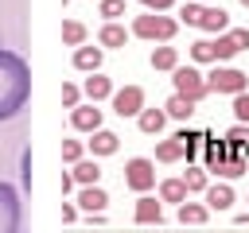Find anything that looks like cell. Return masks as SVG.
I'll list each match as a JSON object with an SVG mask.
<instances>
[{
  "label": "cell",
  "mask_w": 249,
  "mask_h": 233,
  "mask_svg": "<svg viewBox=\"0 0 249 233\" xmlns=\"http://www.w3.org/2000/svg\"><path fill=\"white\" fill-rule=\"evenodd\" d=\"M31 97V70L16 50L0 47V120H12Z\"/></svg>",
  "instance_id": "6da1fadb"
},
{
  "label": "cell",
  "mask_w": 249,
  "mask_h": 233,
  "mask_svg": "<svg viewBox=\"0 0 249 233\" xmlns=\"http://www.w3.org/2000/svg\"><path fill=\"white\" fill-rule=\"evenodd\" d=\"M175 31H179V19H171V16H163V12H144V16L132 19V35H136V39L167 43Z\"/></svg>",
  "instance_id": "7a4b0ae2"
},
{
  "label": "cell",
  "mask_w": 249,
  "mask_h": 233,
  "mask_svg": "<svg viewBox=\"0 0 249 233\" xmlns=\"http://www.w3.org/2000/svg\"><path fill=\"white\" fill-rule=\"evenodd\" d=\"M171 85H175V93L179 97H187V101H202L210 89H206V74H198L195 66H175L171 70Z\"/></svg>",
  "instance_id": "3957f363"
},
{
  "label": "cell",
  "mask_w": 249,
  "mask_h": 233,
  "mask_svg": "<svg viewBox=\"0 0 249 233\" xmlns=\"http://www.w3.org/2000/svg\"><path fill=\"white\" fill-rule=\"evenodd\" d=\"M206 89L210 93H245L249 89V74H241V70H233V66H214L210 74H206Z\"/></svg>",
  "instance_id": "277c9868"
},
{
  "label": "cell",
  "mask_w": 249,
  "mask_h": 233,
  "mask_svg": "<svg viewBox=\"0 0 249 233\" xmlns=\"http://www.w3.org/2000/svg\"><path fill=\"white\" fill-rule=\"evenodd\" d=\"M124 186L136 190V194H148L156 186V159H144V155L128 159L124 163Z\"/></svg>",
  "instance_id": "5b68a950"
},
{
  "label": "cell",
  "mask_w": 249,
  "mask_h": 233,
  "mask_svg": "<svg viewBox=\"0 0 249 233\" xmlns=\"http://www.w3.org/2000/svg\"><path fill=\"white\" fill-rule=\"evenodd\" d=\"M0 233H19V194L12 183H0Z\"/></svg>",
  "instance_id": "8992f818"
},
{
  "label": "cell",
  "mask_w": 249,
  "mask_h": 233,
  "mask_svg": "<svg viewBox=\"0 0 249 233\" xmlns=\"http://www.w3.org/2000/svg\"><path fill=\"white\" fill-rule=\"evenodd\" d=\"M113 113L117 116H140L144 109V89L140 85H124V89H113Z\"/></svg>",
  "instance_id": "52a82bcc"
},
{
  "label": "cell",
  "mask_w": 249,
  "mask_h": 233,
  "mask_svg": "<svg viewBox=\"0 0 249 233\" xmlns=\"http://www.w3.org/2000/svg\"><path fill=\"white\" fill-rule=\"evenodd\" d=\"M245 171H249V163H245V155H241V151H230L226 159L206 163V175H218L222 183H230V179H237V175H245Z\"/></svg>",
  "instance_id": "ba28073f"
},
{
  "label": "cell",
  "mask_w": 249,
  "mask_h": 233,
  "mask_svg": "<svg viewBox=\"0 0 249 233\" xmlns=\"http://www.w3.org/2000/svg\"><path fill=\"white\" fill-rule=\"evenodd\" d=\"M70 128H78V132H97L101 128V109L97 105H78V109H70Z\"/></svg>",
  "instance_id": "9c48e42d"
},
{
  "label": "cell",
  "mask_w": 249,
  "mask_h": 233,
  "mask_svg": "<svg viewBox=\"0 0 249 233\" xmlns=\"http://www.w3.org/2000/svg\"><path fill=\"white\" fill-rule=\"evenodd\" d=\"M101 62H105V50L101 47H74V70H82V74H97L101 70Z\"/></svg>",
  "instance_id": "30bf717a"
},
{
  "label": "cell",
  "mask_w": 249,
  "mask_h": 233,
  "mask_svg": "<svg viewBox=\"0 0 249 233\" xmlns=\"http://www.w3.org/2000/svg\"><path fill=\"white\" fill-rule=\"evenodd\" d=\"M198 27H202V31H214V35H226V31H230V12H226V8H210V4H202Z\"/></svg>",
  "instance_id": "8fae6325"
},
{
  "label": "cell",
  "mask_w": 249,
  "mask_h": 233,
  "mask_svg": "<svg viewBox=\"0 0 249 233\" xmlns=\"http://www.w3.org/2000/svg\"><path fill=\"white\" fill-rule=\"evenodd\" d=\"M82 93H86V101L89 105H97V101H105V97H113V82L97 70V74H89L86 78V85H82Z\"/></svg>",
  "instance_id": "7c38bea8"
},
{
  "label": "cell",
  "mask_w": 249,
  "mask_h": 233,
  "mask_svg": "<svg viewBox=\"0 0 249 233\" xmlns=\"http://www.w3.org/2000/svg\"><path fill=\"white\" fill-rule=\"evenodd\" d=\"M136 221H140V225H160V221H163V206H160L152 194H140V198H136Z\"/></svg>",
  "instance_id": "4fadbf2b"
},
{
  "label": "cell",
  "mask_w": 249,
  "mask_h": 233,
  "mask_svg": "<svg viewBox=\"0 0 249 233\" xmlns=\"http://www.w3.org/2000/svg\"><path fill=\"white\" fill-rule=\"evenodd\" d=\"M117 148H121L117 132H109V128H97V132H89V151H93V159H97V155H113Z\"/></svg>",
  "instance_id": "5bb4252c"
},
{
  "label": "cell",
  "mask_w": 249,
  "mask_h": 233,
  "mask_svg": "<svg viewBox=\"0 0 249 233\" xmlns=\"http://www.w3.org/2000/svg\"><path fill=\"white\" fill-rule=\"evenodd\" d=\"M233 206V186L230 183H210L206 186V210H230Z\"/></svg>",
  "instance_id": "9a60e30c"
},
{
  "label": "cell",
  "mask_w": 249,
  "mask_h": 233,
  "mask_svg": "<svg viewBox=\"0 0 249 233\" xmlns=\"http://www.w3.org/2000/svg\"><path fill=\"white\" fill-rule=\"evenodd\" d=\"M105 202H109V194H105L101 186H82V194H78V206H82L86 214H101Z\"/></svg>",
  "instance_id": "2e32d148"
},
{
  "label": "cell",
  "mask_w": 249,
  "mask_h": 233,
  "mask_svg": "<svg viewBox=\"0 0 249 233\" xmlns=\"http://www.w3.org/2000/svg\"><path fill=\"white\" fill-rule=\"evenodd\" d=\"M128 43V31L121 27V23H101V31H97V47L105 50V47H124Z\"/></svg>",
  "instance_id": "e0dca14e"
},
{
  "label": "cell",
  "mask_w": 249,
  "mask_h": 233,
  "mask_svg": "<svg viewBox=\"0 0 249 233\" xmlns=\"http://www.w3.org/2000/svg\"><path fill=\"white\" fill-rule=\"evenodd\" d=\"M163 120H167V113H163V109H140V116H136V124H140V132H144V136H160Z\"/></svg>",
  "instance_id": "ac0fdd59"
},
{
  "label": "cell",
  "mask_w": 249,
  "mask_h": 233,
  "mask_svg": "<svg viewBox=\"0 0 249 233\" xmlns=\"http://www.w3.org/2000/svg\"><path fill=\"white\" fill-rule=\"evenodd\" d=\"M187 194H191V190H187L183 179H163V183H160V202H175V206H183Z\"/></svg>",
  "instance_id": "d6986e66"
},
{
  "label": "cell",
  "mask_w": 249,
  "mask_h": 233,
  "mask_svg": "<svg viewBox=\"0 0 249 233\" xmlns=\"http://www.w3.org/2000/svg\"><path fill=\"white\" fill-rule=\"evenodd\" d=\"M148 62H152V70H167V74H171V70L179 66V50H175V47H152V58H148Z\"/></svg>",
  "instance_id": "ffe728a7"
},
{
  "label": "cell",
  "mask_w": 249,
  "mask_h": 233,
  "mask_svg": "<svg viewBox=\"0 0 249 233\" xmlns=\"http://www.w3.org/2000/svg\"><path fill=\"white\" fill-rule=\"evenodd\" d=\"M97 179H101L97 159H78V163H74V183H82V186H97Z\"/></svg>",
  "instance_id": "44dd1931"
},
{
  "label": "cell",
  "mask_w": 249,
  "mask_h": 233,
  "mask_svg": "<svg viewBox=\"0 0 249 233\" xmlns=\"http://www.w3.org/2000/svg\"><path fill=\"white\" fill-rule=\"evenodd\" d=\"M206 217H210V210H206L202 202H191V198H187V202L179 206V221H183V225H202Z\"/></svg>",
  "instance_id": "7402d4cb"
},
{
  "label": "cell",
  "mask_w": 249,
  "mask_h": 233,
  "mask_svg": "<svg viewBox=\"0 0 249 233\" xmlns=\"http://www.w3.org/2000/svg\"><path fill=\"white\" fill-rule=\"evenodd\" d=\"M163 113H167V116H175V120H187V116L195 113V101H187V97L171 93V97H167V105H163Z\"/></svg>",
  "instance_id": "603a6c76"
},
{
  "label": "cell",
  "mask_w": 249,
  "mask_h": 233,
  "mask_svg": "<svg viewBox=\"0 0 249 233\" xmlns=\"http://www.w3.org/2000/svg\"><path fill=\"white\" fill-rule=\"evenodd\" d=\"M156 159H160V163H179V159H183V144H179L175 136H171V140H160V144H156Z\"/></svg>",
  "instance_id": "cb8c5ba5"
},
{
  "label": "cell",
  "mask_w": 249,
  "mask_h": 233,
  "mask_svg": "<svg viewBox=\"0 0 249 233\" xmlns=\"http://www.w3.org/2000/svg\"><path fill=\"white\" fill-rule=\"evenodd\" d=\"M222 140H226V148H230V151H245V148H249V124H233Z\"/></svg>",
  "instance_id": "d4e9b609"
},
{
  "label": "cell",
  "mask_w": 249,
  "mask_h": 233,
  "mask_svg": "<svg viewBox=\"0 0 249 233\" xmlns=\"http://www.w3.org/2000/svg\"><path fill=\"white\" fill-rule=\"evenodd\" d=\"M183 183H187V190H206V186H210V175H206V167H195V163H191V167L183 171Z\"/></svg>",
  "instance_id": "484cf974"
},
{
  "label": "cell",
  "mask_w": 249,
  "mask_h": 233,
  "mask_svg": "<svg viewBox=\"0 0 249 233\" xmlns=\"http://www.w3.org/2000/svg\"><path fill=\"white\" fill-rule=\"evenodd\" d=\"M62 43H66V47H82V43H86V27H82L78 19H66V23H62Z\"/></svg>",
  "instance_id": "4316f807"
},
{
  "label": "cell",
  "mask_w": 249,
  "mask_h": 233,
  "mask_svg": "<svg viewBox=\"0 0 249 233\" xmlns=\"http://www.w3.org/2000/svg\"><path fill=\"white\" fill-rule=\"evenodd\" d=\"M237 50H241V47H237V43H233V35H230V31H226V35H218V39H214V58H218V62H226V58H233V54H237Z\"/></svg>",
  "instance_id": "83f0119b"
},
{
  "label": "cell",
  "mask_w": 249,
  "mask_h": 233,
  "mask_svg": "<svg viewBox=\"0 0 249 233\" xmlns=\"http://www.w3.org/2000/svg\"><path fill=\"white\" fill-rule=\"evenodd\" d=\"M191 58H195V62H218V58H214V43H210V39L191 43Z\"/></svg>",
  "instance_id": "f1b7e54d"
},
{
  "label": "cell",
  "mask_w": 249,
  "mask_h": 233,
  "mask_svg": "<svg viewBox=\"0 0 249 233\" xmlns=\"http://www.w3.org/2000/svg\"><path fill=\"white\" fill-rule=\"evenodd\" d=\"M97 8H101V16H105V23H117V19L124 16V0H97Z\"/></svg>",
  "instance_id": "f546056e"
},
{
  "label": "cell",
  "mask_w": 249,
  "mask_h": 233,
  "mask_svg": "<svg viewBox=\"0 0 249 233\" xmlns=\"http://www.w3.org/2000/svg\"><path fill=\"white\" fill-rule=\"evenodd\" d=\"M175 140H179V144H183V155H187V159H191V155H195V148H198V140H202V136H198V132H187V128H183V132H175Z\"/></svg>",
  "instance_id": "4dcf8cb0"
},
{
  "label": "cell",
  "mask_w": 249,
  "mask_h": 233,
  "mask_svg": "<svg viewBox=\"0 0 249 233\" xmlns=\"http://www.w3.org/2000/svg\"><path fill=\"white\" fill-rule=\"evenodd\" d=\"M233 116H237V124H249V89L233 97Z\"/></svg>",
  "instance_id": "1f68e13d"
},
{
  "label": "cell",
  "mask_w": 249,
  "mask_h": 233,
  "mask_svg": "<svg viewBox=\"0 0 249 233\" xmlns=\"http://www.w3.org/2000/svg\"><path fill=\"white\" fill-rule=\"evenodd\" d=\"M179 16H183V23H191V27H198V16H202V4H198V0H187Z\"/></svg>",
  "instance_id": "d6a6232c"
},
{
  "label": "cell",
  "mask_w": 249,
  "mask_h": 233,
  "mask_svg": "<svg viewBox=\"0 0 249 233\" xmlns=\"http://www.w3.org/2000/svg\"><path fill=\"white\" fill-rule=\"evenodd\" d=\"M82 151H86V148H82V140H62V159H66V163H78V159H82Z\"/></svg>",
  "instance_id": "836d02e7"
},
{
  "label": "cell",
  "mask_w": 249,
  "mask_h": 233,
  "mask_svg": "<svg viewBox=\"0 0 249 233\" xmlns=\"http://www.w3.org/2000/svg\"><path fill=\"white\" fill-rule=\"evenodd\" d=\"M78 105H82V93H78V85L66 82L62 85V109H78Z\"/></svg>",
  "instance_id": "e575fe53"
},
{
  "label": "cell",
  "mask_w": 249,
  "mask_h": 233,
  "mask_svg": "<svg viewBox=\"0 0 249 233\" xmlns=\"http://www.w3.org/2000/svg\"><path fill=\"white\" fill-rule=\"evenodd\" d=\"M230 35H233V43L241 50H249V27H230Z\"/></svg>",
  "instance_id": "d590c367"
},
{
  "label": "cell",
  "mask_w": 249,
  "mask_h": 233,
  "mask_svg": "<svg viewBox=\"0 0 249 233\" xmlns=\"http://www.w3.org/2000/svg\"><path fill=\"white\" fill-rule=\"evenodd\" d=\"M140 4H144L148 12H167V8L175 4V0H140Z\"/></svg>",
  "instance_id": "8d00e7d4"
},
{
  "label": "cell",
  "mask_w": 249,
  "mask_h": 233,
  "mask_svg": "<svg viewBox=\"0 0 249 233\" xmlns=\"http://www.w3.org/2000/svg\"><path fill=\"white\" fill-rule=\"evenodd\" d=\"M23 186H31V151H23Z\"/></svg>",
  "instance_id": "74e56055"
},
{
  "label": "cell",
  "mask_w": 249,
  "mask_h": 233,
  "mask_svg": "<svg viewBox=\"0 0 249 233\" xmlns=\"http://www.w3.org/2000/svg\"><path fill=\"white\" fill-rule=\"evenodd\" d=\"M78 217V206L74 202H62V221H74Z\"/></svg>",
  "instance_id": "f35d334b"
},
{
  "label": "cell",
  "mask_w": 249,
  "mask_h": 233,
  "mask_svg": "<svg viewBox=\"0 0 249 233\" xmlns=\"http://www.w3.org/2000/svg\"><path fill=\"white\" fill-rule=\"evenodd\" d=\"M241 4H245V8H249V0H241Z\"/></svg>",
  "instance_id": "ab89813d"
},
{
  "label": "cell",
  "mask_w": 249,
  "mask_h": 233,
  "mask_svg": "<svg viewBox=\"0 0 249 233\" xmlns=\"http://www.w3.org/2000/svg\"><path fill=\"white\" fill-rule=\"evenodd\" d=\"M198 4H206V0H198Z\"/></svg>",
  "instance_id": "60d3db41"
}]
</instances>
